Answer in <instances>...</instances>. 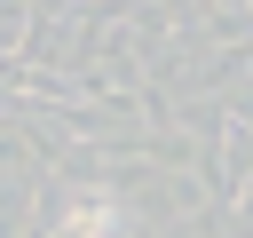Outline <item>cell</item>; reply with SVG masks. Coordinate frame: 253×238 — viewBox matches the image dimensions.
Returning <instances> with one entry per match:
<instances>
[{
    "label": "cell",
    "mask_w": 253,
    "mask_h": 238,
    "mask_svg": "<svg viewBox=\"0 0 253 238\" xmlns=\"http://www.w3.org/2000/svg\"><path fill=\"white\" fill-rule=\"evenodd\" d=\"M126 230V198L103 182H63L55 198V238H119Z\"/></svg>",
    "instance_id": "obj_1"
}]
</instances>
